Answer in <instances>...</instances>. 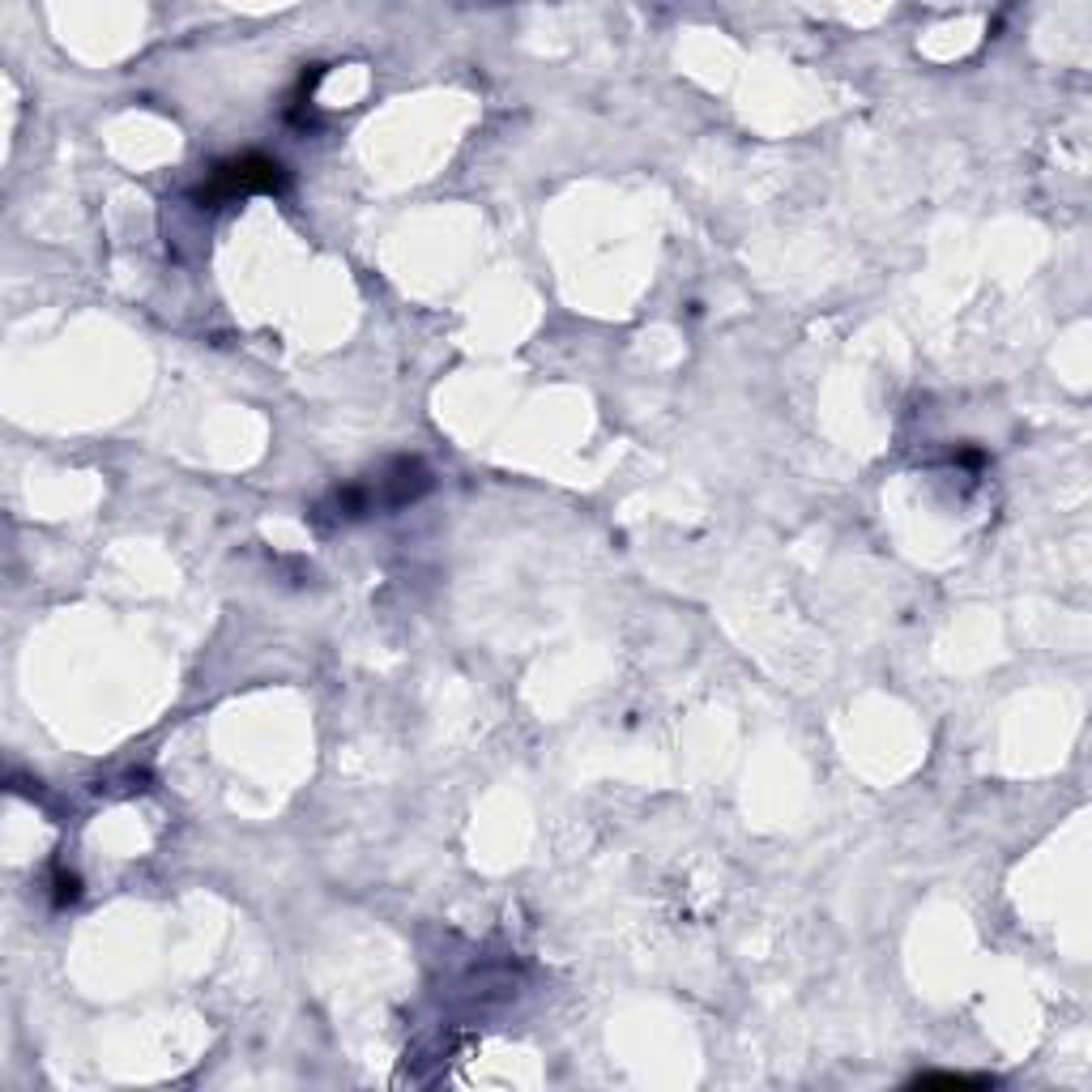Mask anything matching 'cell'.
Returning <instances> with one entry per match:
<instances>
[{
  "instance_id": "obj_2",
  "label": "cell",
  "mask_w": 1092,
  "mask_h": 1092,
  "mask_svg": "<svg viewBox=\"0 0 1092 1092\" xmlns=\"http://www.w3.org/2000/svg\"><path fill=\"white\" fill-rule=\"evenodd\" d=\"M918 1084H990L981 1076H918Z\"/></svg>"
},
{
  "instance_id": "obj_1",
  "label": "cell",
  "mask_w": 1092,
  "mask_h": 1092,
  "mask_svg": "<svg viewBox=\"0 0 1092 1092\" xmlns=\"http://www.w3.org/2000/svg\"><path fill=\"white\" fill-rule=\"evenodd\" d=\"M283 179H287L283 163L261 159V154H248V159H235V163L214 167L210 184L197 192V201H201V205H223V201H235V197H243V192H274V188H283Z\"/></svg>"
}]
</instances>
